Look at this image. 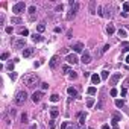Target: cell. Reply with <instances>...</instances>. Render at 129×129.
Here are the masks:
<instances>
[{
  "label": "cell",
  "mask_w": 129,
  "mask_h": 129,
  "mask_svg": "<svg viewBox=\"0 0 129 129\" xmlns=\"http://www.w3.org/2000/svg\"><path fill=\"white\" fill-rule=\"evenodd\" d=\"M100 76H99V74H91V82H93L94 85H99L100 84Z\"/></svg>",
  "instance_id": "obj_11"
},
{
  "label": "cell",
  "mask_w": 129,
  "mask_h": 129,
  "mask_svg": "<svg viewBox=\"0 0 129 129\" xmlns=\"http://www.w3.org/2000/svg\"><path fill=\"white\" fill-rule=\"evenodd\" d=\"M49 128H50V129H55V120H50V122H49Z\"/></svg>",
  "instance_id": "obj_31"
},
{
  "label": "cell",
  "mask_w": 129,
  "mask_h": 129,
  "mask_svg": "<svg viewBox=\"0 0 129 129\" xmlns=\"http://www.w3.org/2000/svg\"><path fill=\"white\" fill-rule=\"evenodd\" d=\"M77 77V73L76 72H70V79H76Z\"/></svg>",
  "instance_id": "obj_33"
},
{
  "label": "cell",
  "mask_w": 129,
  "mask_h": 129,
  "mask_svg": "<svg viewBox=\"0 0 129 129\" xmlns=\"http://www.w3.org/2000/svg\"><path fill=\"white\" fill-rule=\"evenodd\" d=\"M93 105H94V99H93V97H90L88 100H87V106H88V108H91Z\"/></svg>",
  "instance_id": "obj_25"
},
{
  "label": "cell",
  "mask_w": 129,
  "mask_h": 129,
  "mask_svg": "<svg viewBox=\"0 0 129 129\" xmlns=\"http://www.w3.org/2000/svg\"><path fill=\"white\" fill-rule=\"evenodd\" d=\"M8 58H9V53H8V52H5V53H3V55H2V61L8 59Z\"/></svg>",
  "instance_id": "obj_36"
},
{
  "label": "cell",
  "mask_w": 129,
  "mask_h": 129,
  "mask_svg": "<svg viewBox=\"0 0 129 129\" xmlns=\"http://www.w3.org/2000/svg\"><path fill=\"white\" fill-rule=\"evenodd\" d=\"M115 106H117V108H123L124 106V100H123V99H122V100L117 99V100H115Z\"/></svg>",
  "instance_id": "obj_16"
},
{
  "label": "cell",
  "mask_w": 129,
  "mask_h": 129,
  "mask_svg": "<svg viewBox=\"0 0 129 129\" xmlns=\"http://www.w3.org/2000/svg\"><path fill=\"white\" fill-rule=\"evenodd\" d=\"M24 11H26V5H24V2H18V3H15V5L12 6V12L17 14V15L23 14Z\"/></svg>",
  "instance_id": "obj_3"
},
{
  "label": "cell",
  "mask_w": 129,
  "mask_h": 129,
  "mask_svg": "<svg viewBox=\"0 0 129 129\" xmlns=\"http://www.w3.org/2000/svg\"><path fill=\"white\" fill-rule=\"evenodd\" d=\"M67 129H74V128H73V126H68V128H67Z\"/></svg>",
  "instance_id": "obj_51"
},
{
  "label": "cell",
  "mask_w": 129,
  "mask_h": 129,
  "mask_svg": "<svg viewBox=\"0 0 129 129\" xmlns=\"http://www.w3.org/2000/svg\"><path fill=\"white\" fill-rule=\"evenodd\" d=\"M50 115H52V119H55L59 115V111H58V108H50Z\"/></svg>",
  "instance_id": "obj_15"
},
{
  "label": "cell",
  "mask_w": 129,
  "mask_h": 129,
  "mask_svg": "<svg viewBox=\"0 0 129 129\" xmlns=\"http://www.w3.org/2000/svg\"><path fill=\"white\" fill-rule=\"evenodd\" d=\"M77 8H79V3H74V6L72 8V11L67 14V20H73L76 17V12H77Z\"/></svg>",
  "instance_id": "obj_4"
},
{
  "label": "cell",
  "mask_w": 129,
  "mask_h": 129,
  "mask_svg": "<svg viewBox=\"0 0 129 129\" xmlns=\"http://www.w3.org/2000/svg\"><path fill=\"white\" fill-rule=\"evenodd\" d=\"M15 112H17V111H15V109H14V108H12V109H11V111H9V114H11V115H12V117H14V115H15Z\"/></svg>",
  "instance_id": "obj_45"
},
{
  "label": "cell",
  "mask_w": 129,
  "mask_h": 129,
  "mask_svg": "<svg viewBox=\"0 0 129 129\" xmlns=\"http://www.w3.org/2000/svg\"><path fill=\"white\" fill-rule=\"evenodd\" d=\"M67 62H68V64H77V56L76 55H74V53H72V55H67Z\"/></svg>",
  "instance_id": "obj_7"
},
{
  "label": "cell",
  "mask_w": 129,
  "mask_h": 129,
  "mask_svg": "<svg viewBox=\"0 0 129 129\" xmlns=\"http://www.w3.org/2000/svg\"><path fill=\"white\" fill-rule=\"evenodd\" d=\"M20 34H21L23 36H27V35H29V31H27V29H21V31H20Z\"/></svg>",
  "instance_id": "obj_29"
},
{
  "label": "cell",
  "mask_w": 129,
  "mask_h": 129,
  "mask_svg": "<svg viewBox=\"0 0 129 129\" xmlns=\"http://www.w3.org/2000/svg\"><path fill=\"white\" fill-rule=\"evenodd\" d=\"M81 61L84 62V64H90V62H91L90 53H88V52H84V53H82V59H81Z\"/></svg>",
  "instance_id": "obj_9"
},
{
  "label": "cell",
  "mask_w": 129,
  "mask_h": 129,
  "mask_svg": "<svg viewBox=\"0 0 129 129\" xmlns=\"http://www.w3.org/2000/svg\"><path fill=\"white\" fill-rule=\"evenodd\" d=\"M126 62H128V64H129V55L126 56Z\"/></svg>",
  "instance_id": "obj_50"
},
{
  "label": "cell",
  "mask_w": 129,
  "mask_h": 129,
  "mask_svg": "<svg viewBox=\"0 0 129 129\" xmlns=\"http://www.w3.org/2000/svg\"><path fill=\"white\" fill-rule=\"evenodd\" d=\"M27 11H29V14H31V17L34 18V15H35V12H36V8H35V6H31Z\"/></svg>",
  "instance_id": "obj_19"
},
{
  "label": "cell",
  "mask_w": 129,
  "mask_h": 129,
  "mask_svg": "<svg viewBox=\"0 0 129 129\" xmlns=\"http://www.w3.org/2000/svg\"><path fill=\"white\" fill-rule=\"evenodd\" d=\"M120 77H122V74L120 73H115V74H112L111 79H109V85H115L117 82L120 81Z\"/></svg>",
  "instance_id": "obj_6"
},
{
  "label": "cell",
  "mask_w": 129,
  "mask_h": 129,
  "mask_svg": "<svg viewBox=\"0 0 129 129\" xmlns=\"http://www.w3.org/2000/svg\"><path fill=\"white\" fill-rule=\"evenodd\" d=\"M108 74H109V73H108L106 70H103V72H102V74H100V77H102V79H106V77H108Z\"/></svg>",
  "instance_id": "obj_30"
},
{
  "label": "cell",
  "mask_w": 129,
  "mask_h": 129,
  "mask_svg": "<svg viewBox=\"0 0 129 129\" xmlns=\"http://www.w3.org/2000/svg\"><path fill=\"white\" fill-rule=\"evenodd\" d=\"M85 119H87V115H85V114H81V117H79V124H81V126H84Z\"/></svg>",
  "instance_id": "obj_20"
},
{
  "label": "cell",
  "mask_w": 129,
  "mask_h": 129,
  "mask_svg": "<svg viewBox=\"0 0 129 129\" xmlns=\"http://www.w3.org/2000/svg\"><path fill=\"white\" fill-rule=\"evenodd\" d=\"M119 120H115V119H112V129H119Z\"/></svg>",
  "instance_id": "obj_26"
},
{
  "label": "cell",
  "mask_w": 129,
  "mask_h": 129,
  "mask_svg": "<svg viewBox=\"0 0 129 129\" xmlns=\"http://www.w3.org/2000/svg\"><path fill=\"white\" fill-rule=\"evenodd\" d=\"M67 128H68V123L67 122H64V123L61 124V129H67Z\"/></svg>",
  "instance_id": "obj_40"
},
{
  "label": "cell",
  "mask_w": 129,
  "mask_h": 129,
  "mask_svg": "<svg viewBox=\"0 0 129 129\" xmlns=\"http://www.w3.org/2000/svg\"><path fill=\"white\" fill-rule=\"evenodd\" d=\"M102 129H111V128L108 126V124H103V126H102Z\"/></svg>",
  "instance_id": "obj_48"
},
{
  "label": "cell",
  "mask_w": 129,
  "mask_h": 129,
  "mask_svg": "<svg viewBox=\"0 0 129 129\" xmlns=\"http://www.w3.org/2000/svg\"><path fill=\"white\" fill-rule=\"evenodd\" d=\"M128 87H129V79H124V82H123V88H126V90H128Z\"/></svg>",
  "instance_id": "obj_38"
},
{
  "label": "cell",
  "mask_w": 129,
  "mask_h": 129,
  "mask_svg": "<svg viewBox=\"0 0 129 129\" xmlns=\"http://www.w3.org/2000/svg\"><path fill=\"white\" fill-rule=\"evenodd\" d=\"M87 91H88V94H91V96H94L96 93H97V90H96V88H94V87H90V88H88V90H87Z\"/></svg>",
  "instance_id": "obj_23"
},
{
  "label": "cell",
  "mask_w": 129,
  "mask_h": 129,
  "mask_svg": "<svg viewBox=\"0 0 129 129\" xmlns=\"http://www.w3.org/2000/svg\"><path fill=\"white\" fill-rule=\"evenodd\" d=\"M50 68H56L58 67V64H59V56L58 55H55V56H52V59H50Z\"/></svg>",
  "instance_id": "obj_5"
},
{
  "label": "cell",
  "mask_w": 129,
  "mask_h": 129,
  "mask_svg": "<svg viewBox=\"0 0 129 129\" xmlns=\"http://www.w3.org/2000/svg\"><path fill=\"white\" fill-rule=\"evenodd\" d=\"M67 93L72 96V97H77V91H76V88H73V87H68V88H67Z\"/></svg>",
  "instance_id": "obj_12"
},
{
  "label": "cell",
  "mask_w": 129,
  "mask_h": 129,
  "mask_svg": "<svg viewBox=\"0 0 129 129\" xmlns=\"http://www.w3.org/2000/svg\"><path fill=\"white\" fill-rule=\"evenodd\" d=\"M41 97H43V93H41V91H35V93L32 94V100H34L35 103L41 102Z\"/></svg>",
  "instance_id": "obj_8"
},
{
  "label": "cell",
  "mask_w": 129,
  "mask_h": 129,
  "mask_svg": "<svg viewBox=\"0 0 129 129\" xmlns=\"http://www.w3.org/2000/svg\"><path fill=\"white\" fill-rule=\"evenodd\" d=\"M31 129H36V124H34V126H31Z\"/></svg>",
  "instance_id": "obj_49"
},
{
  "label": "cell",
  "mask_w": 129,
  "mask_h": 129,
  "mask_svg": "<svg viewBox=\"0 0 129 129\" xmlns=\"http://www.w3.org/2000/svg\"><path fill=\"white\" fill-rule=\"evenodd\" d=\"M112 119H115V120H120V114H117V112H114V115H112Z\"/></svg>",
  "instance_id": "obj_42"
},
{
  "label": "cell",
  "mask_w": 129,
  "mask_h": 129,
  "mask_svg": "<svg viewBox=\"0 0 129 129\" xmlns=\"http://www.w3.org/2000/svg\"><path fill=\"white\" fill-rule=\"evenodd\" d=\"M12 23H14V24H18V23H21V20H20L18 17H14V18H12Z\"/></svg>",
  "instance_id": "obj_32"
},
{
  "label": "cell",
  "mask_w": 129,
  "mask_h": 129,
  "mask_svg": "<svg viewBox=\"0 0 129 129\" xmlns=\"http://www.w3.org/2000/svg\"><path fill=\"white\" fill-rule=\"evenodd\" d=\"M6 32H8V34H12V27H11V26L6 27Z\"/></svg>",
  "instance_id": "obj_46"
},
{
  "label": "cell",
  "mask_w": 129,
  "mask_h": 129,
  "mask_svg": "<svg viewBox=\"0 0 129 129\" xmlns=\"http://www.w3.org/2000/svg\"><path fill=\"white\" fill-rule=\"evenodd\" d=\"M27 100V93L26 91H18L15 96V105H24V102Z\"/></svg>",
  "instance_id": "obj_2"
},
{
  "label": "cell",
  "mask_w": 129,
  "mask_h": 129,
  "mask_svg": "<svg viewBox=\"0 0 129 129\" xmlns=\"http://www.w3.org/2000/svg\"><path fill=\"white\" fill-rule=\"evenodd\" d=\"M23 82H24V85H27L29 88H32V87H35L36 82H38V76H36V74H27V76H24Z\"/></svg>",
  "instance_id": "obj_1"
},
{
  "label": "cell",
  "mask_w": 129,
  "mask_h": 129,
  "mask_svg": "<svg viewBox=\"0 0 129 129\" xmlns=\"http://www.w3.org/2000/svg\"><path fill=\"white\" fill-rule=\"evenodd\" d=\"M117 94H119V91L115 90V88H112V90H111V96H112V97H115Z\"/></svg>",
  "instance_id": "obj_35"
},
{
  "label": "cell",
  "mask_w": 129,
  "mask_h": 129,
  "mask_svg": "<svg viewBox=\"0 0 129 129\" xmlns=\"http://www.w3.org/2000/svg\"><path fill=\"white\" fill-rule=\"evenodd\" d=\"M26 120H27V115H26V114H23V115H21V122H23V123H26Z\"/></svg>",
  "instance_id": "obj_43"
},
{
  "label": "cell",
  "mask_w": 129,
  "mask_h": 129,
  "mask_svg": "<svg viewBox=\"0 0 129 129\" xmlns=\"http://www.w3.org/2000/svg\"><path fill=\"white\" fill-rule=\"evenodd\" d=\"M108 50H109V44H106V46H105V47H103V49H102V52H103V53H105V52H108Z\"/></svg>",
  "instance_id": "obj_41"
},
{
  "label": "cell",
  "mask_w": 129,
  "mask_h": 129,
  "mask_svg": "<svg viewBox=\"0 0 129 129\" xmlns=\"http://www.w3.org/2000/svg\"><path fill=\"white\" fill-rule=\"evenodd\" d=\"M123 12H129V2L123 3Z\"/></svg>",
  "instance_id": "obj_27"
},
{
  "label": "cell",
  "mask_w": 129,
  "mask_h": 129,
  "mask_svg": "<svg viewBox=\"0 0 129 129\" xmlns=\"http://www.w3.org/2000/svg\"><path fill=\"white\" fill-rule=\"evenodd\" d=\"M9 77L12 79V81H15V79H17V73H14V72H12V73H9Z\"/></svg>",
  "instance_id": "obj_34"
},
{
  "label": "cell",
  "mask_w": 129,
  "mask_h": 129,
  "mask_svg": "<svg viewBox=\"0 0 129 129\" xmlns=\"http://www.w3.org/2000/svg\"><path fill=\"white\" fill-rule=\"evenodd\" d=\"M41 87H43V90H47V88H49V84H46V82H43V84H41Z\"/></svg>",
  "instance_id": "obj_44"
},
{
  "label": "cell",
  "mask_w": 129,
  "mask_h": 129,
  "mask_svg": "<svg viewBox=\"0 0 129 129\" xmlns=\"http://www.w3.org/2000/svg\"><path fill=\"white\" fill-rule=\"evenodd\" d=\"M117 34H119V36H122V38H123V36H126V31H124V29H120Z\"/></svg>",
  "instance_id": "obj_28"
},
{
  "label": "cell",
  "mask_w": 129,
  "mask_h": 129,
  "mask_svg": "<svg viewBox=\"0 0 129 129\" xmlns=\"http://www.w3.org/2000/svg\"><path fill=\"white\" fill-rule=\"evenodd\" d=\"M50 100L52 102H58V100H59V94H52L50 96Z\"/></svg>",
  "instance_id": "obj_24"
},
{
  "label": "cell",
  "mask_w": 129,
  "mask_h": 129,
  "mask_svg": "<svg viewBox=\"0 0 129 129\" xmlns=\"http://www.w3.org/2000/svg\"><path fill=\"white\" fill-rule=\"evenodd\" d=\"M126 93H128V90H126V88H122V91H120V94H122V97H124V96H126Z\"/></svg>",
  "instance_id": "obj_39"
},
{
  "label": "cell",
  "mask_w": 129,
  "mask_h": 129,
  "mask_svg": "<svg viewBox=\"0 0 129 129\" xmlns=\"http://www.w3.org/2000/svg\"><path fill=\"white\" fill-rule=\"evenodd\" d=\"M106 32H108V34H109V35H112V34H114V32H115V27L112 26V24H109V26L106 27Z\"/></svg>",
  "instance_id": "obj_17"
},
{
  "label": "cell",
  "mask_w": 129,
  "mask_h": 129,
  "mask_svg": "<svg viewBox=\"0 0 129 129\" xmlns=\"http://www.w3.org/2000/svg\"><path fill=\"white\" fill-rule=\"evenodd\" d=\"M90 12H91V14H96V2L90 3Z\"/></svg>",
  "instance_id": "obj_18"
},
{
  "label": "cell",
  "mask_w": 129,
  "mask_h": 129,
  "mask_svg": "<svg viewBox=\"0 0 129 129\" xmlns=\"http://www.w3.org/2000/svg\"><path fill=\"white\" fill-rule=\"evenodd\" d=\"M32 53H34V49H31V47H29V49H24V50H23V56H24V58H29Z\"/></svg>",
  "instance_id": "obj_14"
},
{
  "label": "cell",
  "mask_w": 129,
  "mask_h": 129,
  "mask_svg": "<svg viewBox=\"0 0 129 129\" xmlns=\"http://www.w3.org/2000/svg\"><path fill=\"white\" fill-rule=\"evenodd\" d=\"M44 29H46V26H44V23H40L38 26H36V31L38 32H44Z\"/></svg>",
  "instance_id": "obj_22"
},
{
  "label": "cell",
  "mask_w": 129,
  "mask_h": 129,
  "mask_svg": "<svg viewBox=\"0 0 129 129\" xmlns=\"http://www.w3.org/2000/svg\"><path fill=\"white\" fill-rule=\"evenodd\" d=\"M72 49H73V50L76 52V53H81L82 50H84V44H82V43H76Z\"/></svg>",
  "instance_id": "obj_10"
},
{
  "label": "cell",
  "mask_w": 129,
  "mask_h": 129,
  "mask_svg": "<svg viewBox=\"0 0 129 129\" xmlns=\"http://www.w3.org/2000/svg\"><path fill=\"white\" fill-rule=\"evenodd\" d=\"M62 72H64V73H70V67H68V65H64V67H62Z\"/></svg>",
  "instance_id": "obj_37"
},
{
  "label": "cell",
  "mask_w": 129,
  "mask_h": 129,
  "mask_svg": "<svg viewBox=\"0 0 129 129\" xmlns=\"http://www.w3.org/2000/svg\"><path fill=\"white\" fill-rule=\"evenodd\" d=\"M14 46H15V49H23L24 47V40H17L14 43Z\"/></svg>",
  "instance_id": "obj_13"
},
{
  "label": "cell",
  "mask_w": 129,
  "mask_h": 129,
  "mask_svg": "<svg viewBox=\"0 0 129 129\" xmlns=\"http://www.w3.org/2000/svg\"><path fill=\"white\" fill-rule=\"evenodd\" d=\"M32 40H34V41H36V43H38V41H43V36H41L40 34H35L34 36H32Z\"/></svg>",
  "instance_id": "obj_21"
},
{
  "label": "cell",
  "mask_w": 129,
  "mask_h": 129,
  "mask_svg": "<svg viewBox=\"0 0 129 129\" xmlns=\"http://www.w3.org/2000/svg\"><path fill=\"white\" fill-rule=\"evenodd\" d=\"M122 50H123V52H129V46H126L124 49H122Z\"/></svg>",
  "instance_id": "obj_47"
}]
</instances>
